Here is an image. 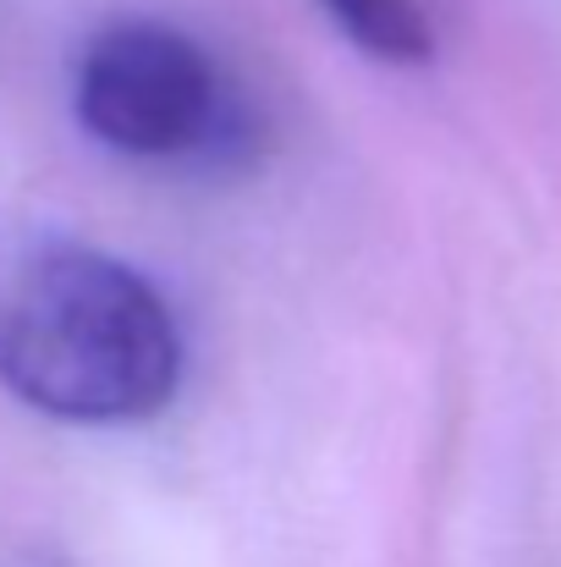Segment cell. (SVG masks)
<instances>
[{"mask_svg": "<svg viewBox=\"0 0 561 567\" xmlns=\"http://www.w3.org/2000/svg\"><path fill=\"white\" fill-rule=\"evenodd\" d=\"M0 385L61 424H144L183 385V326L127 259L39 243L0 270Z\"/></svg>", "mask_w": 561, "mask_h": 567, "instance_id": "obj_1", "label": "cell"}, {"mask_svg": "<svg viewBox=\"0 0 561 567\" xmlns=\"http://www.w3.org/2000/svg\"><path fill=\"white\" fill-rule=\"evenodd\" d=\"M72 105L83 133L127 161L215 166L248 144V116L226 72L193 33L160 17L100 28L77 61Z\"/></svg>", "mask_w": 561, "mask_h": 567, "instance_id": "obj_2", "label": "cell"}, {"mask_svg": "<svg viewBox=\"0 0 561 567\" xmlns=\"http://www.w3.org/2000/svg\"><path fill=\"white\" fill-rule=\"evenodd\" d=\"M331 22L374 61L391 66H418L435 55V33L418 0H320Z\"/></svg>", "mask_w": 561, "mask_h": 567, "instance_id": "obj_3", "label": "cell"}]
</instances>
